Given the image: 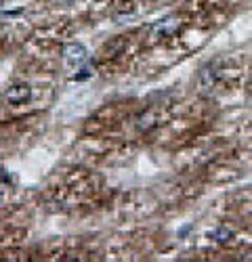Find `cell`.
<instances>
[{"instance_id":"5","label":"cell","mask_w":252,"mask_h":262,"mask_svg":"<svg viewBox=\"0 0 252 262\" xmlns=\"http://www.w3.org/2000/svg\"><path fill=\"white\" fill-rule=\"evenodd\" d=\"M210 237H213L215 239V242H219V244H227L229 242V239L231 237H234V231H231V229H227V227H217L213 233H210Z\"/></svg>"},{"instance_id":"1","label":"cell","mask_w":252,"mask_h":262,"mask_svg":"<svg viewBox=\"0 0 252 262\" xmlns=\"http://www.w3.org/2000/svg\"><path fill=\"white\" fill-rule=\"evenodd\" d=\"M89 57H91L89 49L80 45V42H70V45H66V49H63V59L70 65H74V68H87Z\"/></svg>"},{"instance_id":"3","label":"cell","mask_w":252,"mask_h":262,"mask_svg":"<svg viewBox=\"0 0 252 262\" xmlns=\"http://www.w3.org/2000/svg\"><path fill=\"white\" fill-rule=\"evenodd\" d=\"M179 28H181V21L177 17H164L158 24L152 26V36L154 38H171L173 34H177Z\"/></svg>"},{"instance_id":"4","label":"cell","mask_w":252,"mask_h":262,"mask_svg":"<svg viewBox=\"0 0 252 262\" xmlns=\"http://www.w3.org/2000/svg\"><path fill=\"white\" fill-rule=\"evenodd\" d=\"M32 97V89L30 84H15L5 93V99L11 103V105H24L26 101H30Z\"/></svg>"},{"instance_id":"2","label":"cell","mask_w":252,"mask_h":262,"mask_svg":"<svg viewBox=\"0 0 252 262\" xmlns=\"http://www.w3.org/2000/svg\"><path fill=\"white\" fill-rule=\"evenodd\" d=\"M217 82H219V70L215 68L213 63L204 65V68L200 70V74H198V89H200V93L208 95L217 86Z\"/></svg>"}]
</instances>
